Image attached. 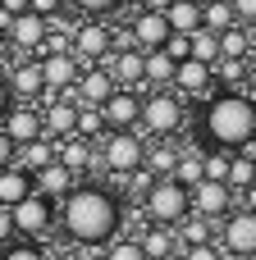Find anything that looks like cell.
Masks as SVG:
<instances>
[{"label": "cell", "instance_id": "6da1fadb", "mask_svg": "<svg viewBox=\"0 0 256 260\" xmlns=\"http://www.w3.org/2000/svg\"><path fill=\"white\" fill-rule=\"evenodd\" d=\"M55 224L69 233V242L78 247H105L110 238H119L124 229V206L119 192H110L105 183L82 178L60 206H55Z\"/></svg>", "mask_w": 256, "mask_h": 260}, {"label": "cell", "instance_id": "7a4b0ae2", "mask_svg": "<svg viewBox=\"0 0 256 260\" xmlns=\"http://www.w3.org/2000/svg\"><path fill=\"white\" fill-rule=\"evenodd\" d=\"M256 142V96L252 91H215L202 105V146L247 151Z\"/></svg>", "mask_w": 256, "mask_h": 260}, {"label": "cell", "instance_id": "3957f363", "mask_svg": "<svg viewBox=\"0 0 256 260\" xmlns=\"http://www.w3.org/2000/svg\"><path fill=\"white\" fill-rule=\"evenodd\" d=\"M188 123V101L174 91V87H151L142 91V114H137V133L147 142H165V137H179Z\"/></svg>", "mask_w": 256, "mask_h": 260}, {"label": "cell", "instance_id": "277c9868", "mask_svg": "<svg viewBox=\"0 0 256 260\" xmlns=\"http://www.w3.org/2000/svg\"><path fill=\"white\" fill-rule=\"evenodd\" d=\"M142 155H147V137L137 128H110L101 142H96V174H110V178H128L142 169Z\"/></svg>", "mask_w": 256, "mask_h": 260}, {"label": "cell", "instance_id": "5b68a950", "mask_svg": "<svg viewBox=\"0 0 256 260\" xmlns=\"http://www.w3.org/2000/svg\"><path fill=\"white\" fill-rule=\"evenodd\" d=\"M183 215H192L188 187H183L179 178H151V187H147V197H142V219H147V224L174 229Z\"/></svg>", "mask_w": 256, "mask_h": 260}, {"label": "cell", "instance_id": "8992f818", "mask_svg": "<svg viewBox=\"0 0 256 260\" xmlns=\"http://www.w3.org/2000/svg\"><path fill=\"white\" fill-rule=\"evenodd\" d=\"M215 229H220L215 242H220V251H224L229 260H256V215L252 210L234 206Z\"/></svg>", "mask_w": 256, "mask_h": 260}, {"label": "cell", "instance_id": "52a82bcc", "mask_svg": "<svg viewBox=\"0 0 256 260\" xmlns=\"http://www.w3.org/2000/svg\"><path fill=\"white\" fill-rule=\"evenodd\" d=\"M9 219H14V233H18V238L41 242V238H50V233H55V201H46V197L27 192L18 206H9Z\"/></svg>", "mask_w": 256, "mask_h": 260}, {"label": "cell", "instance_id": "ba28073f", "mask_svg": "<svg viewBox=\"0 0 256 260\" xmlns=\"http://www.w3.org/2000/svg\"><path fill=\"white\" fill-rule=\"evenodd\" d=\"M69 50H73L82 64H101V59L115 50V23H110V18H78Z\"/></svg>", "mask_w": 256, "mask_h": 260}, {"label": "cell", "instance_id": "9c48e42d", "mask_svg": "<svg viewBox=\"0 0 256 260\" xmlns=\"http://www.w3.org/2000/svg\"><path fill=\"white\" fill-rule=\"evenodd\" d=\"M5 46L14 50V55H27V59H41V41H46V18L41 14H32V9H23V14H14L9 23H5Z\"/></svg>", "mask_w": 256, "mask_h": 260}, {"label": "cell", "instance_id": "30bf717a", "mask_svg": "<svg viewBox=\"0 0 256 260\" xmlns=\"http://www.w3.org/2000/svg\"><path fill=\"white\" fill-rule=\"evenodd\" d=\"M37 69H41V87H46L41 96H69L78 73H82V59L73 50H50V55L37 59Z\"/></svg>", "mask_w": 256, "mask_h": 260}, {"label": "cell", "instance_id": "8fae6325", "mask_svg": "<svg viewBox=\"0 0 256 260\" xmlns=\"http://www.w3.org/2000/svg\"><path fill=\"white\" fill-rule=\"evenodd\" d=\"M101 69L115 78V87H128V91H142V50L124 41V32H115V50L101 59Z\"/></svg>", "mask_w": 256, "mask_h": 260}, {"label": "cell", "instance_id": "7c38bea8", "mask_svg": "<svg viewBox=\"0 0 256 260\" xmlns=\"http://www.w3.org/2000/svg\"><path fill=\"white\" fill-rule=\"evenodd\" d=\"M183 101H211L220 87H215V69L211 64H202V59H179V69H174V82H169Z\"/></svg>", "mask_w": 256, "mask_h": 260}, {"label": "cell", "instance_id": "4fadbf2b", "mask_svg": "<svg viewBox=\"0 0 256 260\" xmlns=\"http://www.w3.org/2000/svg\"><path fill=\"white\" fill-rule=\"evenodd\" d=\"M124 41L137 46V50H160V46L169 41V23H165V14H156V9H137V14H128Z\"/></svg>", "mask_w": 256, "mask_h": 260}, {"label": "cell", "instance_id": "5bb4252c", "mask_svg": "<svg viewBox=\"0 0 256 260\" xmlns=\"http://www.w3.org/2000/svg\"><path fill=\"white\" fill-rule=\"evenodd\" d=\"M37 110H41V133L50 142L73 137V123H78V101L73 96H41Z\"/></svg>", "mask_w": 256, "mask_h": 260}, {"label": "cell", "instance_id": "9a60e30c", "mask_svg": "<svg viewBox=\"0 0 256 260\" xmlns=\"http://www.w3.org/2000/svg\"><path fill=\"white\" fill-rule=\"evenodd\" d=\"M188 201H192V215H202V219H211V224H220V219L234 210V192H229L224 183H211V178L192 183V187H188Z\"/></svg>", "mask_w": 256, "mask_h": 260}, {"label": "cell", "instance_id": "2e32d148", "mask_svg": "<svg viewBox=\"0 0 256 260\" xmlns=\"http://www.w3.org/2000/svg\"><path fill=\"white\" fill-rule=\"evenodd\" d=\"M0 133H5L14 146H27V142L46 137V133H41V110L27 105V101H14V105L5 110V119H0Z\"/></svg>", "mask_w": 256, "mask_h": 260}, {"label": "cell", "instance_id": "e0dca14e", "mask_svg": "<svg viewBox=\"0 0 256 260\" xmlns=\"http://www.w3.org/2000/svg\"><path fill=\"white\" fill-rule=\"evenodd\" d=\"M78 183H82V178H78L69 165H60V160H50V165H41V169L32 174V192H37V197H46V201H55V206H60Z\"/></svg>", "mask_w": 256, "mask_h": 260}, {"label": "cell", "instance_id": "ac0fdd59", "mask_svg": "<svg viewBox=\"0 0 256 260\" xmlns=\"http://www.w3.org/2000/svg\"><path fill=\"white\" fill-rule=\"evenodd\" d=\"M5 82H9V91H14V101H27V105H37L41 101V69H37V59H27V55H18L9 69H5Z\"/></svg>", "mask_w": 256, "mask_h": 260}, {"label": "cell", "instance_id": "d6986e66", "mask_svg": "<svg viewBox=\"0 0 256 260\" xmlns=\"http://www.w3.org/2000/svg\"><path fill=\"white\" fill-rule=\"evenodd\" d=\"M105 114V128H137V114H142V91H128V87H115L101 105Z\"/></svg>", "mask_w": 256, "mask_h": 260}, {"label": "cell", "instance_id": "ffe728a7", "mask_svg": "<svg viewBox=\"0 0 256 260\" xmlns=\"http://www.w3.org/2000/svg\"><path fill=\"white\" fill-rule=\"evenodd\" d=\"M115 91V78L101 69V64H82V73H78V82H73V101L78 105H105V96Z\"/></svg>", "mask_w": 256, "mask_h": 260}, {"label": "cell", "instance_id": "44dd1931", "mask_svg": "<svg viewBox=\"0 0 256 260\" xmlns=\"http://www.w3.org/2000/svg\"><path fill=\"white\" fill-rule=\"evenodd\" d=\"M55 160H60V165H69V169L82 178V174H92V169H96V142L60 137V142H55Z\"/></svg>", "mask_w": 256, "mask_h": 260}, {"label": "cell", "instance_id": "7402d4cb", "mask_svg": "<svg viewBox=\"0 0 256 260\" xmlns=\"http://www.w3.org/2000/svg\"><path fill=\"white\" fill-rule=\"evenodd\" d=\"M179 151L183 142L179 137H165V142H147V155H142V169L151 178H174V165H179Z\"/></svg>", "mask_w": 256, "mask_h": 260}, {"label": "cell", "instance_id": "603a6c76", "mask_svg": "<svg viewBox=\"0 0 256 260\" xmlns=\"http://www.w3.org/2000/svg\"><path fill=\"white\" fill-rule=\"evenodd\" d=\"M252 183H256V155H252V151H229V174H224V187L234 192V206H238V197H243Z\"/></svg>", "mask_w": 256, "mask_h": 260}, {"label": "cell", "instance_id": "cb8c5ba5", "mask_svg": "<svg viewBox=\"0 0 256 260\" xmlns=\"http://www.w3.org/2000/svg\"><path fill=\"white\" fill-rule=\"evenodd\" d=\"M174 69H179V59H169L165 50H142V91L169 87L174 82Z\"/></svg>", "mask_w": 256, "mask_h": 260}, {"label": "cell", "instance_id": "d4e9b609", "mask_svg": "<svg viewBox=\"0 0 256 260\" xmlns=\"http://www.w3.org/2000/svg\"><path fill=\"white\" fill-rule=\"evenodd\" d=\"M137 242H142L147 260H174V256H179L174 229H165V224H151V229H142V233H137Z\"/></svg>", "mask_w": 256, "mask_h": 260}, {"label": "cell", "instance_id": "484cf974", "mask_svg": "<svg viewBox=\"0 0 256 260\" xmlns=\"http://www.w3.org/2000/svg\"><path fill=\"white\" fill-rule=\"evenodd\" d=\"M27 192H32V174H27L23 165H5V169H0V206L9 210V206H18Z\"/></svg>", "mask_w": 256, "mask_h": 260}, {"label": "cell", "instance_id": "4316f807", "mask_svg": "<svg viewBox=\"0 0 256 260\" xmlns=\"http://www.w3.org/2000/svg\"><path fill=\"white\" fill-rule=\"evenodd\" d=\"M174 242H179V251L183 247H202V242H215V224L202 219V215H183L174 224Z\"/></svg>", "mask_w": 256, "mask_h": 260}, {"label": "cell", "instance_id": "83f0119b", "mask_svg": "<svg viewBox=\"0 0 256 260\" xmlns=\"http://www.w3.org/2000/svg\"><path fill=\"white\" fill-rule=\"evenodd\" d=\"M252 46H256V27H247V23H234L220 32V59H247Z\"/></svg>", "mask_w": 256, "mask_h": 260}, {"label": "cell", "instance_id": "f1b7e54d", "mask_svg": "<svg viewBox=\"0 0 256 260\" xmlns=\"http://www.w3.org/2000/svg\"><path fill=\"white\" fill-rule=\"evenodd\" d=\"M165 23H169V32H197L202 27V0H169V9H165Z\"/></svg>", "mask_w": 256, "mask_h": 260}, {"label": "cell", "instance_id": "f546056e", "mask_svg": "<svg viewBox=\"0 0 256 260\" xmlns=\"http://www.w3.org/2000/svg\"><path fill=\"white\" fill-rule=\"evenodd\" d=\"M110 128H105V114H101V105H78V123H73V137H82V142H101Z\"/></svg>", "mask_w": 256, "mask_h": 260}, {"label": "cell", "instance_id": "4dcf8cb0", "mask_svg": "<svg viewBox=\"0 0 256 260\" xmlns=\"http://www.w3.org/2000/svg\"><path fill=\"white\" fill-rule=\"evenodd\" d=\"M50 160H55V142H50V137H37V142L18 146V155H14V165H23L27 174H37V169L50 165Z\"/></svg>", "mask_w": 256, "mask_h": 260}, {"label": "cell", "instance_id": "1f68e13d", "mask_svg": "<svg viewBox=\"0 0 256 260\" xmlns=\"http://www.w3.org/2000/svg\"><path fill=\"white\" fill-rule=\"evenodd\" d=\"M188 59H202V64H215V59H220V32H206V27L188 32Z\"/></svg>", "mask_w": 256, "mask_h": 260}, {"label": "cell", "instance_id": "d6a6232c", "mask_svg": "<svg viewBox=\"0 0 256 260\" xmlns=\"http://www.w3.org/2000/svg\"><path fill=\"white\" fill-rule=\"evenodd\" d=\"M202 155H206V146H183V151H179L174 178H179L183 187H192V183H202V178H206V174H202Z\"/></svg>", "mask_w": 256, "mask_h": 260}, {"label": "cell", "instance_id": "836d02e7", "mask_svg": "<svg viewBox=\"0 0 256 260\" xmlns=\"http://www.w3.org/2000/svg\"><path fill=\"white\" fill-rule=\"evenodd\" d=\"M234 23H238V14H234L229 0H211V5H202V27H206V32H224V27H234Z\"/></svg>", "mask_w": 256, "mask_h": 260}, {"label": "cell", "instance_id": "e575fe53", "mask_svg": "<svg viewBox=\"0 0 256 260\" xmlns=\"http://www.w3.org/2000/svg\"><path fill=\"white\" fill-rule=\"evenodd\" d=\"M101 260H147V251H142L137 238H110L105 251H101Z\"/></svg>", "mask_w": 256, "mask_h": 260}, {"label": "cell", "instance_id": "d590c367", "mask_svg": "<svg viewBox=\"0 0 256 260\" xmlns=\"http://www.w3.org/2000/svg\"><path fill=\"white\" fill-rule=\"evenodd\" d=\"M202 174H206L211 183H224V174H229V151L206 146V155H202Z\"/></svg>", "mask_w": 256, "mask_h": 260}, {"label": "cell", "instance_id": "8d00e7d4", "mask_svg": "<svg viewBox=\"0 0 256 260\" xmlns=\"http://www.w3.org/2000/svg\"><path fill=\"white\" fill-rule=\"evenodd\" d=\"M0 260H50V256L41 251V242H27L23 238V242H5L0 247Z\"/></svg>", "mask_w": 256, "mask_h": 260}, {"label": "cell", "instance_id": "74e56055", "mask_svg": "<svg viewBox=\"0 0 256 260\" xmlns=\"http://www.w3.org/2000/svg\"><path fill=\"white\" fill-rule=\"evenodd\" d=\"M82 18H115L119 14V0H69Z\"/></svg>", "mask_w": 256, "mask_h": 260}, {"label": "cell", "instance_id": "f35d334b", "mask_svg": "<svg viewBox=\"0 0 256 260\" xmlns=\"http://www.w3.org/2000/svg\"><path fill=\"white\" fill-rule=\"evenodd\" d=\"M179 260H229V256L220 251V242H202V247H183Z\"/></svg>", "mask_w": 256, "mask_h": 260}, {"label": "cell", "instance_id": "ab89813d", "mask_svg": "<svg viewBox=\"0 0 256 260\" xmlns=\"http://www.w3.org/2000/svg\"><path fill=\"white\" fill-rule=\"evenodd\" d=\"M27 9H32V14H41V18H55V14H64V9H69V0H27Z\"/></svg>", "mask_w": 256, "mask_h": 260}, {"label": "cell", "instance_id": "60d3db41", "mask_svg": "<svg viewBox=\"0 0 256 260\" xmlns=\"http://www.w3.org/2000/svg\"><path fill=\"white\" fill-rule=\"evenodd\" d=\"M229 5H234L238 23H247V27H256V0H229Z\"/></svg>", "mask_w": 256, "mask_h": 260}, {"label": "cell", "instance_id": "b9f144b4", "mask_svg": "<svg viewBox=\"0 0 256 260\" xmlns=\"http://www.w3.org/2000/svg\"><path fill=\"white\" fill-rule=\"evenodd\" d=\"M14 155H18V146H14V142L0 133V169H5V165H14Z\"/></svg>", "mask_w": 256, "mask_h": 260}, {"label": "cell", "instance_id": "7bdbcfd3", "mask_svg": "<svg viewBox=\"0 0 256 260\" xmlns=\"http://www.w3.org/2000/svg\"><path fill=\"white\" fill-rule=\"evenodd\" d=\"M9 238H14V219H9V210L0 206V247H5Z\"/></svg>", "mask_w": 256, "mask_h": 260}, {"label": "cell", "instance_id": "ee69618b", "mask_svg": "<svg viewBox=\"0 0 256 260\" xmlns=\"http://www.w3.org/2000/svg\"><path fill=\"white\" fill-rule=\"evenodd\" d=\"M9 105H14V91H9V82H5V73H0V119H5Z\"/></svg>", "mask_w": 256, "mask_h": 260}, {"label": "cell", "instance_id": "f6af8a7d", "mask_svg": "<svg viewBox=\"0 0 256 260\" xmlns=\"http://www.w3.org/2000/svg\"><path fill=\"white\" fill-rule=\"evenodd\" d=\"M247 91H256V46L247 50Z\"/></svg>", "mask_w": 256, "mask_h": 260}, {"label": "cell", "instance_id": "bcb514c9", "mask_svg": "<svg viewBox=\"0 0 256 260\" xmlns=\"http://www.w3.org/2000/svg\"><path fill=\"white\" fill-rule=\"evenodd\" d=\"M238 206H243V210H252V215H256V183L247 187V192H243V197H238Z\"/></svg>", "mask_w": 256, "mask_h": 260}, {"label": "cell", "instance_id": "7dc6e473", "mask_svg": "<svg viewBox=\"0 0 256 260\" xmlns=\"http://www.w3.org/2000/svg\"><path fill=\"white\" fill-rule=\"evenodd\" d=\"M0 9L14 18V14H23V9H27V0H0Z\"/></svg>", "mask_w": 256, "mask_h": 260}, {"label": "cell", "instance_id": "c3c4849f", "mask_svg": "<svg viewBox=\"0 0 256 260\" xmlns=\"http://www.w3.org/2000/svg\"><path fill=\"white\" fill-rule=\"evenodd\" d=\"M142 9H156V14H165V9H169V0H142Z\"/></svg>", "mask_w": 256, "mask_h": 260}, {"label": "cell", "instance_id": "681fc988", "mask_svg": "<svg viewBox=\"0 0 256 260\" xmlns=\"http://www.w3.org/2000/svg\"><path fill=\"white\" fill-rule=\"evenodd\" d=\"M50 260H82L78 251H60V256H50Z\"/></svg>", "mask_w": 256, "mask_h": 260}, {"label": "cell", "instance_id": "f907efd6", "mask_svg": "<svg viewBox=\"0 0 256 260\" xmlns=\"http://www.w3.org/2000/svg\"><path fill=\"white\" fill-rule=\"evenodd\" d=\"M247 151H252V155H256V142H252V146H247Z\"/></svg>", "mask_w": 256, "mask_h": 260}, {"label": "cell", "instance_id": "816d5d0a", "mask_svg": "<svg viewBox=\"0 0 256 260\" xmlns=\"http://www.w3.org/2000/svg\"><path fill=\"white\" fill-rule=\"evenodd\" d=\"M0 50H5V37H0Z\"/></svg>", "mask_w": 256, "mask_h": 260}, {"label": "cell", "instance_id": "f5cc1de1", "mask_svg": "<svg viewBox=\"0 0 256 260\" xmlns=\"http://www.w3.org/2000/svg\"><path fill=\"white\" fill-rule=\"evenodd\" d=\"M202 5H211V0H202Z\"/></svg>", "mask_w": 256, "mask_h": 260}, {"label": "cell", "instance_id": "db71d44e", "mask_svg": "<svg viewBox=\"0 0 256 260\" xmlns=\"http://www.w3.org/2000/svg\"><path fill=\"white\" fill-rule=\"evenodd\" d=\"M96 260H101V256H96Z\"/></svg>", "mask_w": 256, "mask_h": 260}, {"label": "cell", "instance_id": "11a10c76", "mask_svg": "<svg viewBox=\"0 0 256 260\" xmlns=\"http://www.w3.org/2000/svg\"><path fill=\"white\" fill-rule=\"evenodd\" d=\"M174 260H179V256H174Z\"/></svg>", "mask_w": 256, "mask_h": 260}]
</instances>
